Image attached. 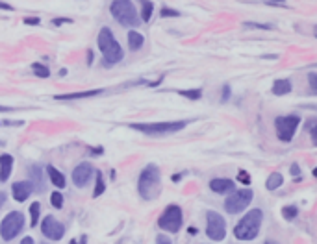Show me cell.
Segmentation results:
<instances>
[{
    "instance_id": "8992f818",
    "label": "cell",
    "mask_w": 317,
    "mask_h": 244,
    "mask_svg": "<svg viewBox=\"0 0 317 244\" xmlns=\"http://www.w3.org/2000/svg\"><path fill=\"white\" fill-rule=\"evenodd\" d=\"M182 224H184V213L180 209V205L171 204L165 207L160 218H158V226L160 229L167 233H178L182 229Z\"/></svg>"
},
{
    "instance_id": "9c48e42d",
    "label": "cell",
    "mask_w": 317,
    "mask_h": 244,
    "mask_svg": "<svg viewBox=\"0 0 317 244\" xmlns=\"http://www.w3.org/2000/svg\"><path fill=\"white\" fill-rule=\"evenodd\" d=\"M24 227V216L21 211H12L8 213L6 218L0 222V235L4 240H13Z\"/></svg>"
},
{
    "instance_id": "f35d334b",
    "label": "cell",
    "mask_w": 317,
    "mask_h": 244,
    "mask_svg": "<svg viewBox=\"0 0 317 244\" xmlns=\"http://www.w3.org/2000/svg\"><path fill=\"white\" fill-rule=\"evenodd\" d=\"M10 111H15V108H8V106H0V113H10Z\"/></svg>"
},
{
    "instance_id": "9a60e30c",
    "label": "cell",
    "mask_w": 317,
    "mask_h": 244,
    "mask_svg": "<svg viewBox=\"0 0 317 244\" xmlns=\"http://www.w3.org/2000/svg\"><path fill=\"white\" fill-rule=\"evenodd\" d=\"M104 89H89V91H76V93H65V95H56L54 100H82V98H93L102 95Z\"/></svg>"
},
{
    "instance_id": "f1b7e54d",
    "label": "cell",
    "mask_w": 317,
    "mask_h": 244,
    "mask_svg": "<svg viewBox=\"0 0 317 244\" xmlns=\"http://www.w3.org/2000/svg\"><path fill=\"white\" fill-rule=\"evenodd\" d=\"M160 15H162V17H180V12L178 10H173V8L163 6L162 12H160Z\"/></svg>"
},
{
    "instance_id": "7a4b0ae2",
    "label": "cell",
    "mask_w": 317,
    "mask_h": 244,
    "mask_svg": "<svg viewBox=\"0 0 317 244\" xmlns=\"http://www.w3.org/2000/svg\"><path fill=\"white\" fill-rule=\"evenodd\" d=\"M97 45H98V50L102 52V57L106 65H115V63H119L122 57H124V52H122L119 41L115 39L113 32H111L108 26L100 28L98 37H97Z\"/></svg>"
},
{
    "instance_id": "ab89813d",
    "label": "cell",
    "mask_w": 317,
    "mask_h": 244,
    "mask_svg": "<svg viewBox=\"0 0 317 244\" xmlns=\"http://www.w3.org/2000/svg\"><path fill=\"white\" fill-rule=\"evenodd\" d=\"M291 174H293V176H297V174H300V171H299V165H291Z\"/></svg>"
},
{
    "instance_id": "52a82bcc",
    "label": "cell",
    "mask_w": 317,
    "mask_h": 244,
    "mask_svg": "<svg viewBox=\"0 0 317 244\" xmlns=\"http://www.w3.org/2000/svg\"><path fill=\"white\" fill-rule=\"evenodd\" d=\"M300 115H280L275 119V130H277V137L282 142H289L295 137V131L299 130Z\"/></svg>"
},
{
    "instance_id": "836d02e7",
    "label": "cell",
    "mask_w": 317,
    "mask_h": 244,
    "mask_svg": "<svg viewBox=\"0 0 317 244\" xmlns=\"http://www.w3.org/2000/svg\"><path fill=\"white\" fill-rule=\"evenodd\" d=\"M315 76H317L315 72H310V74H308V79H310V87H311V91H313V93L317 91V86H315Z\"/></svg>"
},
{
    "instance_id": "8fae6325",
    "label": "cell",
    "mask_w": 317,
    "mask_h": 244,
    "mask_svg": "<svg viewBox=\"0 0 317 244\" xmlns=\"http://www.w3.org/2000/svg\"><path fill=\"white\" fill-rule=\"evenodd\" d=\"M41 233H43L46 238H50V240H59V238H64L65 226L56 216L48 215L41 222Z\"/></svg>"
},
{
    "instance_id": "cb8c5ba5",
    "label": "cell",
    "mask_w": 317,
    "mask_h": 244,
    "mask_svg": "<svg viewBox=\"0 0 317 244\" xmlns=\"http://www.w3.org/2000/svg\"><path fill=\"white\" fill-rule=\"evenodd\" d=\"M32 72L35 76H39V78H48L50 76V68L46 67V65H43V63H34L32 65Z\"/></svg>"
},
{
    "instance_id": "277c9868",
    "label": "cell",
    "mask_w": 317,
    "mask_h": 244,
    "mask_svg": "<svg viewBox=\"0 0 317 244\" xmlns=\"http://www.w3.org/2000/svg\"><path fill=\"white\" fill-rule=\"evenodd\" d=\"M110 12H111V17L115 19L119 24H122V26L136 28V26H139V23H141L138 10H136L134 2H130V0H117V2H111Z\"/></svg>"
},
{
    "instance_id": "4fadbf2b",
    "label": "cell",
    "mask_w": 317,
    "mask_h": 244,
    "mask_svg": "<svg viewBox=\"0 0 317 244\" xmlns=\"http://www.w3.org/2000/svg\"><path fill=\"white\" fill-rule=\"evenodd\" d=\"M32 193H34V185L30 182H15L12 187V194L13 198H15V202H19V204H23V202H26V200L32 196Z\"/></svg>"
},
{
    "instance_id": "6da1fadb",
    "label": "cell",
    "mask_w": 317,
    "mask_h": 244,
    "mask_svg": "<svg viewBox=\"0 0 317 244\" xmlns=\"http://www.w3.org/2000/svg\"><path fill=\"white\" fill-rule=\"evenodd\" d=\"M138 193L145 202L156 200L162 193V176H160V169L154 163H149L143 171L139 172L138 180Z\"/></svg>"
},
{
    "instance_id": "60d3db41",
    "label": "cell",
    "mask_w": 317,
    "mask_h": 244,
    "mask_svg": "<svg viewBox=\"0 0 317 244\" xmlns=\"http://www.w3.org/2000/svg\"><path fill=\"white\" fill-rule=\"evenodd\" d=\"M21 244H35V242H34V238L32 237H24L23 240H21Z\"/></svg>"
},
{
    "instance_id": "83f0119b",
    "label": "cell",
    "mask_w": 317,
    "mask_h": 244,
    "mask_svg": "<svg viewBox=\"0 0 317 244\" xmlns=\"http://www.w3.org/2000/svg\"><path fill=\"white\" fill-rule=\"evenodd\" d=\"M50 204L56 207V209H61L64 207V194L59 193V191H56V193L50 194Z\"/></svg>"
},
{
    "instance_id": "d4e9b609",
    "label": "cell",
    "mask_w": 317,
    "mask_h": 244,
    "mask_svg": "<svg viewBox=\"0 0 317 244\" xmlns=\"http://www.w3.org/2000/svg\"><path fill=\"white\" fill-rule=\"evenodd\" d=\"M39 215H41V204L39 202H34V204L30 205V216H32V227L37 226V222H39Z\"/></svg>"
},
{
    "instance_id": "d590c367",
    "label": "cell",
    "mask_w": 317,
    "mask_h": 244,
    "mask_svg": "<svg viewBox=\"0 0 317 244\" xmlns=\"http://www.w3.org/2000/svg\"><path fill=\"white\" fill-rule=\"evenodd\" d=\"M228 98H230V87L226 84V86H223V102H226Z\"/></svg>"
},
{
    "instance_id": "5bb4252c",
    "label": "cell",
    "mask_w": 317,
    "mask_h": 244,
    "mask_svg": "<svg viewBox=\"0 0 317 244\" xmlns=\"http://www.w3.org/2000/svg\"><path fill=\"white\" fill-rule=\"evenodd\" d=\"M210 189L215 194H230L236 191V182L228 180V178H215V180L210 182Z\"/></svg>"
},
{
    "instance_id": "7402d4cb",
    "label": "cell",
    "mask_w": 317,
    "mask_h": 244,
    "mask_svg": "<svg viewBox=\"0 0 317 244\" xmlns=\"http://www.w3.org/2000/svg\"><path fill=\"white\" fill-rule=\"evenodd\" d=\"M95 180H97V183H95V189H93V198H98V196L104 194V191H106V183H104L102 172L95 171Z\"/></svg>"
},
{
    "instance_id": "603a6c76",
    "label": "cell",
    "mask_w": 317,
    "mask_h": 244,
    "mask_svg": "<svg viewBox=\"0 0 317 244\" xmlns=\"http://www.w3.org/2000/svg\"><path fill=\"white\" fill-rule=\"evenodd\" d=\"M152 12H154V4L152 2H141V13H139V19L143 23H149L150 17H152Z\"/></svg>"
},
{
    "instance_id": "ffe728a7",
    "label": "cell",
    "mask_w": 317,
    "mask_h": 244,
    "mask_svg": "<svg viewBox=\"0 0 317 244\" xmlns=\"http://www.w3.org/2000/svg\"><path fill=\"white\" fill-rule=\"evenodd\" d=\"M145 43V37L139 32H136V30H130L128 32V46H130V50H139L141 46H143Z\"/></svg>"
},
{
    "instance_id": "484cf974",
    "label": "cell",
    "mask_w": 317,
    "mask_h": 244,
    "mask_svg": "<svg viewBox=\"0 0 317 244\" xmlns=\"http://www.w3.org/2000/svg\"><path fill=\"white\" fill-rule=\"evenodd\" d=\"M297 215H299V207L297 205H286V207H282L284 220H295Z\"/></svg>"
},
{
    "instance_id": "7dc6e473",
    "label": "cell",
    "mask_w": 317,
    "mask_h": 244,
    "mask_svg": "<svg viewBox=\"0 0 317 244\" xmlns=\"http://www.w3.org/2000/svg\"><path fill=\"white\" fill-rule=\"evenodd\" d=\"M266 244H278V242H275V240H266Z\"/></svg>"
},
{
    "instance_id": "bcb514c9",
    "label": "cell",
    "mask_w": 317,
    "mask_h": 244,
    "mask_svg": "<svg viewBox=\"0 0 317 244\" xmlns=\"http://www.w3.org/2000/svg\"><path fill=\"white\" fill-rule=\"evenodd\" d=\"M69 244H78V240H76V238H71Z\"/></svg>"
},
{
    "instance_id": "74e56055",
    "label": "cell",
    "mask_w": 317,
    "mask_h": 244,
    "mask_svg": "<svg viewBox=\"0 0 317 244\" xmlns=\"http://www.w3.org/2000/svg\"><path fill=\"white\" fill-rule=\"evenodd\" d=\"M0 10H6V12H13V6H10V4H4V2H0Z\"/></svg>"
},
{
    "instance_id": "3957f363",
    "label": "cell",
    "mask_w": 317,
    "mask_h": 244,
    "mask_svg": "<svg viewBox=\"0 0 317 244\" xmlns=\"http://www.w3.org/2000/svg\"><path fill=\"white\" fill-rule=\"evenodd\" d=\"M262 220H264V211L262 209H250L247 215H243V218L234 227V235L237 240H254L258 237Z\"/></svg>"
},
{
    "instance_id": "8d00e7d4",
    "label": "cell",
    "mask_w": 317,
    "mask_h": 244,
    "mask_svg": "<svg viewBox=\"0 0 317 244\" xmlns=\"http://www.w3.org/2000/svg\"><path fill=\"white\" fill-rule=\"evenodd\" d=\"M6 202H8V194L6 193H0V209L6 205Z\"/></svg>"
},
{
    "instance_id": "44dd1931",
    "label": "cell",
    "mask_w": 317,
    "mask_h": 244,
    "mask_svg": "<svg viewBox=\"0 0 317 244\" xmlns=\"http://www.w3.org/2000/svg\"><path fill=\"white\" fill-rule=\"evenodd\" d=\"M282 183H284L282 174H280V172H273V174H269V178L266 180V189L275 191V189L282 187Z\"/></svg>"
},
{
    "instance_id": "7bdbcfd3",
    "label": "cell",
    "mask_w": 317,
    "mask_h": 244,
    "mask_svg": "<svg viewBox=\"0 0 317 244\" xmlns=\"http://www.w3.org/2000/svg\"><path fill=\"white\" fill-rule=\"evenodd\" d=\"M267 6H280V8H286V4H282V2H266Z\"/></svg>"
},
{
    "instance_id": "2e32d148",
    "label": "cell",
    "mask_w": 317,
    "mask_h": 244,
    "mask_svg": "<svg viewBox=\"0 0 317 244\" xmlns=\"http://www.w3.org/2000/svg\"><path fill=\"white\" fill-rule=\"evenodd\" d=\"M13 171V157L10 153H2L0 155V182L10 180Z\"/></svg>"
},
{
    "instance_id": "f546056e",
    "label": "cell",
    "mask_w": 317,
    "mask_h": 244,
    "mask_svg": "<svg viewBox=\"0 0 317 244\" xmlns=\"http://www.w3.org/2000/svg\"><path fill=\"white\" fill-rule=\"evenodd\" d=\"M237 182H241L245 183V185H250V176H248V172L247 171H239L237 172Z\"/></svg>"
},
{
    "instance_id": "ac0fdd59",
    "label": "cell",
    "mask_w": 317,
    "mask_h": 244,
    "mask_svg": "<svg viewBox=\"0 0 317 244\" xmlns=\"http://www.w3.org/2000/svg\"><path fill=\"white\" fill-rule=\"evenodd\" d=\"M30 172V178H32V185H34V191H45V185H43V182H41V178H43V174H41V165H32L28 169Z\"/></svg>"
},
{
    "instance_id": "e0dca14e",
    "label": "cell",
    "mask_w": 317,
    "mask_h": 244,
    "mask_svg": "<svg viewBox=\"0 0 317 244\" xmlns=\"http://www.w3.org/2000/svg\"><path fill=\"white\" fill-rule=\"evenodd\" d=\"M46 176H48V180H50V183L54 185V187L65 189V185H67L65 174H61V172H59L58 169H56V167H52V165L46 167Z\"/></svg>"
},
{
    "instance_id": "b9f144b4",
    "label": "cell",
    "mask_w": 317,
    "mask_h": 244,
    "mask_svg": "<svg viewBox=\"0 0 317 244\" xmlns=\"http://www.w3.org/2000/svg\"><path fill=\"white\" fill-rule=\"evenodd\" d=\"M182 178H184V172H178V174H174L173 176V182H180Z\"/></svg>"
},
{
    "instance_id": "ee69618b",
    "label": "cell",
    "mask_w": 317,
    "mask_h": 244,
    "mask_svg": "<svg viewBox=\"0 0 317 244\" xmlns=\"http://www.w3.org/2000/svg\"><path fill=\"white\" fill-rule=\"evenodd\" d=\"M91 63H93V52L89 50L87 52V65H91Z\"/></svg>"
},
{
    "instance_id": "4dcf8cb0",
    "label": "cell",
    "mask_w": 317,
    "mask_h": 244,
    "mask_svg": "<svg viewBox=\"0 0 317 244\" xmlns=\"http://www.w3.org/2000/svg\"><path fill=\"white\" fill-rule=\"evenodd\" d=\"M245 28H260V30H273L271 24H258V23H243Z\"/></svg>"
},
{
    "instance_id": "d6a6232c",
    "label": "cell",
    "mask_w": 317,
    "mask_h": 244,
    "mask_svg": "<svg viewBox=\"0 0 317 244\" xmlns=\"http://www.w3.org/2000/svg\"><path fill=\"white\" fill-rule=\"evenodd\" d=\"M23 23H24V24H28V26H37V24H39L41 21H39V17H24Z\"/></svg>"
},
{
    "instance_id": "30bf717a",
    "label": "cell",
    "mask_w": 317,
    "mask_h": 244,
    "mask_svg": "<svg viewBox=\"0 0 317 244\" xmlns=\"http://www.w3.org/2000/svg\"><path fill=\"white\" fill-rule=\"evenodd\" d=\"M206 235L215 242H219L226 237V222L217 211L206 213Z\"/></svg>"
},
{
    "instance_id": "4316f807",
    "label": "cell",
    "mask_w": 317,
    "mask_h": 244,
    "mask_svg": "<svg viewBox=\"0 0 317 244\" xmlns=\"http://www.w3.org/2000/svg\"><path fill=\"white\" fill-rule=\"evenodd\" d=\"M178 95L180 97H184V98H187V100H201L202 98V91L201 89H185V91H178Z\"/></svg>"
},
{
    "instance_id": "f6af8a7d",
    "label": "cell",
    "mask_w": 317,
    "mask_h": 244,
    "mask_svg": "<svg viewBox=\"0 0 317 244\" xmlns=\"http://www.w3.org/2000/svg\"><path fill=\"white\" fill-rule=\"evenodd\" d=\"M187 231H189V235H197V233H199V231H197V229H195V227H189Z\"/></svg>"
},
{
    "instance_id": "e575fe53",
    "label": "cell",
    "mask_w": 317,
    "mask_h": 244,
    "mask_svg": "<svg viewBox=\"0 0 317 244\" xmlns=\"http://www.w3.org/2000/svg\"><path fill=\"white\" fill-rule=\"evenodd\" d=\"M156 244H173V242H171L169 237H165V235H158V237H156Z\"/></svg>"
},
{
    "instance_id": "d6986e66",
    "label": "cell",
    "mask_w": 317,
    "mask_h": 244,
    "mask_svg": "<svg viewBox=\"0 0 317 244\" xmlns=\"http://www.w3.org/2000/svg\"><path fill=\"white\" fill-rule=\"evenodd\" d=\"M291 89H293V86H291V82H289V79H277L271 87L273 95H277V97H284V95H288V93H291Z\"/></svg>"
},
{
    "instance_id": "7c38bea8",
    "label": "cell",
    "mask_w": 317,
    "mask_h": 244,
    "mask_svg": "<svg viewBox=\"0 0 317 244\" xmlns=\"http://www.w3.org/2000/svg\"><path fill=\"white\" fill-rule=\"evenodd\" d=\"M93 174H95V169L91 167V163H87V161H84V163H80L78 167H75V171H73V183H75L76 189H84L87 185V183L93 180Z\"/></svg>"
},
{
    "instance_id": "5b68a950",
    "label": "cell",
    "mask_w": 317,
    "mask_h": 244,
    "mask_svg": "<svg viewBox=\"0 0 317 244\" xmlns=\"http://www.w3.org/2000/svg\"><path fill=\"white\" fill-rule=\"evenodd\" d=\"M132 130L149 133V135H165V133H176L187 126V120H173V122H132L128 124Z\"/></svg>"
},
{
    "instance_id": "1f68e13d",
    "label": "cell",
    "mask_w": 317,
    "mask_h": 244,
    "mask_svg": "<svg viewBox=\"0 0 317 244\" xmlns=\"http://www.w3.org/2000/svg\"><path fill=\"white\" fill-rule=\"evenodd\" d=\"M71 23H73V19L59 17V19H54V21H52V26H59V24H71Z\"/></svg>"
},
{
    "instance_id": "ba28073f",
    "label": "cell",
    "mask_w": 317,
    "mask_h": 244,
    "mask_svg": "<svg viewBox=\"0 0 317 244\" xmlns=\"http://www.w3.org/2000/svg\"><path fill=\"white\" fill-rule=\"evenodd\" d=\"M252 189H236L234 193H230V196L226 198L225 202V211L228 215H237V213H243V211L247 209L248 204L252 202Z\"/></svg>"
}]
</instances>
